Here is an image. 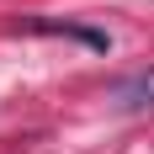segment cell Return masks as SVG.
Segmentation results:
<instances>
[{
  "label": "cell",
  "instance_id": "1",
  "mask_svg": "<svg viewBox=\"0 0 154 154\" xmlns=\"http://www.w3.org/2000/svg\"><path fill=\"white\" fill-rule=\"evenodd\" d=\"M112 101H122L128 112H138V106H154V69H138V75H128L112 85Z\"/></svg>",
  "mask_w": 154,
  "mask_h": 154
}]
</instances>
